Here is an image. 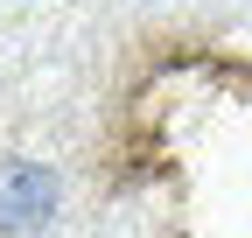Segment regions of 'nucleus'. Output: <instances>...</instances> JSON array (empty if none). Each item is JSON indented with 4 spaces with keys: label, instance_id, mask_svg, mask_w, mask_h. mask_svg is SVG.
Returning <instances> with one entry per match:
<instances>
[{
    "label": "nucleus",
    "instance_id": "obj_1",
    "mask_svg": "<svg viewBox=\"0 0 252 238\" xmlns=\"http://www.w3.org/2000/svg\"><path fill=\"white\" fill-rule=\"evenodd\" d=\"M63 203L56 168L42 161H21V154H0V231H42Z\"/></svg>",
    "mask_w": 252,
    "mask_h": 238
}]
</instances>
